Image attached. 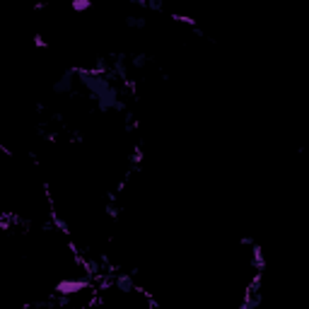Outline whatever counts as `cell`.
Returning a JSON list of instances; mask_svg holds the SVG:
<instances>
[{"mask_svg":"<svg viewBox=\"0 0 309 309\" xmlns=\"http://www.w3.org/2000/svg\"><path fill=\"white\" fill-rule=\"evenodd\" d=\"M87 288H92V283L90 280H75V278H63L56 283V292L58 295H77V292H82V290H87Z\"/></svg>","mask_w":309,"mask_h":309,"instance_id":"cell-1","label":"cell"},{"mask_svg":"<svg viewBox=\"0 0 309 309\" xmlns=\"http://www.w3.org/2000/svg\"><path fill=\"white\" fill-rule=\"evenodd\" d=\"M87 7H92L90 0H75V2H73V10H87Z\"/></svg>","mask_w":309,"mask_h":309,"instance_id":"cell-2","label":"cell"}]
</instances>
